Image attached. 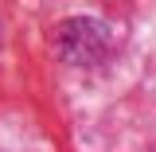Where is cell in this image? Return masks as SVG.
<instances>
[{"instance_id":"6da1fadb","label":"cell","mask_w":156,"mask_h":152,"mask_svg":"<svg viewBox=\"0 0 156 152\" xmlns=\"http://www.w3.org/2000/svg\"><path fill=\"white\" fill-rule=\"evenodd\" d=\"M66 27H70V35L58 31V55L62 58H70V62H94L98 55H105L109 31L101 23H94V19H74Z\"/></svg>"},{"instance_id":"7a4b0ae2","label":"cell","mask_w":156,"mask_h":152,"mask_svg":"<svg viewBox=\"0 0 156 152\" xmlns=\"http://www.w3.org/2000/svg\"><path fill=\"white\" fill-rule=\"evenodd\" d=\"M148 152H156V148H148Z\"/></svg>"}]
</instances>
